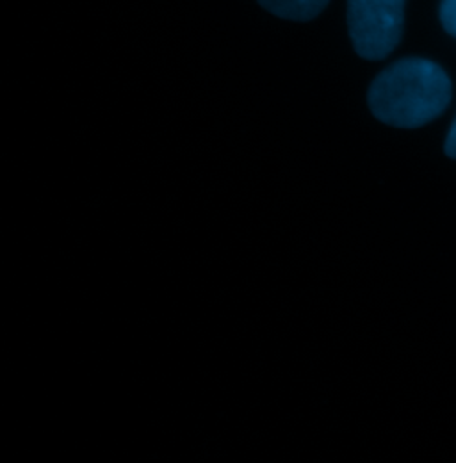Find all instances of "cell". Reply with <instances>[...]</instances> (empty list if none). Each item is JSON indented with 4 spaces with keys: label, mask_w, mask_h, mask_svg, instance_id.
Returning a JSON list of instances; mask_svg holds the SVG:
<instances>
[{
    "label": "cell",
    "mask_w": 456,
    "mask_h": 463,
    "mask_svg": "<svg viewBox=\"0 0 456 463\" xmlns=\"http://www.w3.org/2000/svg\"><path fill=\"white\" fill-rule=\"evenodd\" d=\"M441 22H442L444 29L456 38V0H442Z\"/></svg>",
    "instance_id": "cell-4"
},
{
    "label": "cell",
    "mask_w": 456,
    "mask_h": 463,
    "mask_svg": "<svg viewBox=\"0 0 456 463\" xmlns=\"http://www.w3.org/2000/svg\"><path fill=\"white\" fill-rule=\"evenodd\" d=\"M330 0H259V4L279 18L307 22L316 18Z\"/></svg>",
    "instance_id": "cell-3"
},
{
    "label": "cell",
    "mask_w": 456,
    "mask_h": 463,
    "mask_svg": "<svg viewBox=\"0 0 456 463\" xmlns=\"http://www.w3.org/2000/svg\"><path fill=\"white\" fill-rule=\"evenodd\" d=\"M451 100V82L428 59H401L384 70L367 93L376 119L398 128H417L442 115Z\"/></svg>",
    "instance_id": "cell-1"
},
{
    "label": "cell",
    "mask_w": 456,
    "mask_h": 463,
    "mask_svg": "<svg viewBox=\"0 0 456 463\" xmlns=\"http://www.w3.org/2000/svg\"><path fill=\"white\" fill-rule=\"evenodd\" d=\"M446 154H448V157L456 159V119L448 134V139H446Z\"/></svg>",
    "instance_id": "cell-5"
},
{
    "label": "cell",
    "mask_w": 456,
    "mask_h": 463,
    "mask_svg": "<svg viewBox=\"0 0 456 463\" xmlns=\"http://www.w3.org/2000/svg\"><path fill=\"white\" fill-rule=\"evenodd\" d=\"M404 0H347V27L353 49L367 61L385 59L403 33Z\"/></svg>",
    "instance_id": "cell-2"
}]
</instances>
